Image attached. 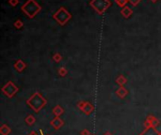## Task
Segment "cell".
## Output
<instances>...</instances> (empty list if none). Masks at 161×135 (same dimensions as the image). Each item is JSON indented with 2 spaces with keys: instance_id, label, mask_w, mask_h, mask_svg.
<instances>
[{
  "instance_id": "obj_1",
  "label": "cell",
  "mask_w": 161,
  "mask_h": 135,
  "mask_svg": "<svg viewBox=\"0 0 161 135\" xmlns=\"http://www.w3.org/2000/svg\"><path fill=\"white\" fill-rule=\"evenodd\" d=\"M25 102L28 105V107H30L34 112L39 113L47 104V100L44 98V96L40 92H35L30 98L27 100Z\"/></svg>"
},
{
  "instance_id": "obj_2",
  "label": "cell",
  "mask_w": 161,
  "mask_h": 135,
  "mask_svg": "<svg viewBox=\"0 0 161 135\" xmlns=\"http://www.w3.org/2000/svg\"><path fill=\"white\" fill-rule=\"evenodd\" d=\"M21 10L25 12L28 18L33 19L41 10V7L35 0H27L24 5L21 7Z\"/></svg>"
},
{
  "instance_id": "obj_3",
  "label": "cell",
  "mask_w": 161,
  "mask_h": 135,
  "mask_svg": "<svg viewBox=\"0 0 161 135\" xmlns=\"http://www.w3.org/2000/svg\"><path fill=\"white\" fill-rule=\"evenodd\" d=\"M53 18L57 21V23L60 25H65L72 18V15L64 7H61L60 8L55 12L53 15Z\"/></svg>"
},
{
  "instance_id": "obj_4",
  "label": "cell",
  "mask_w": 161,
  "mask_h": 135,
  "mask_svg": "<svg viewBox=\"0 0 161 135\" xmlns=\"http://www.w3.org/2000/svg\"><path fill=\"white\" fill-rule=\"evenodd\" d=\"M90 5L97 13L102 15L110 7L111 2L109 0H91Z\"/></svg>"
},
{
  "instance_id": "obj_5",
  "label": "cell",
  "mask_w": 161,
  "mask_h": 135,
  "mask_svg": "<svg viewBox=\"0 0 161 135\" xmlns=\"http://www.w3.org/2000/svg\"><path fill=\"white\" fill-rule=\"evenodd\" d=\"M19 88L17 87L13 82L8 81L5 86L2 87V93L6 97H8V99H11L18 93Z\"/></svg>"
},
{
  "instance_id": "obj_6",
  "label": "cell",
  "mask_w": 161,
  "mask_h": 135,
  "mask_svg": "<svg viewBox=\"0 0 161 135\" xmlns=\"http://www.w3.org/2000/svg\"><path fill=\"white\" fill-rule=\"evenodd\" d=\"M160 124V121L156 118L155 116H154L153 115H149L147 117L145 121H144V128H148V127H154V128H157Z\"/></svg>"
},
{
  "instance_id": "obj_7",
  "label": "cell",
  "mask_w": 161,
  "mask_h": 135,
  "mask_svg": "<svg viewBox=\"0 0 161 135\" xmlns=\"http://www.w3.org/2000/svg\"><path fill=\"white\" fill-rule=\"evenodd\" d=\"M80 111H81L84 115L91 116L93 113V111H94V106H93V104L91 102H90V101H85L84 106Z\"/></svg>"
},
{
  "instance_id": "obj_8",
  "label": "cell",
  "mask_w": 161,
  "mask_h": 135,
  "mask_svg": "<svg viewBox=\"0 0 161 135\" xmlns=\"http://www.w3.org/2000/svg\"><path fill=\"white\" fill-rule=\"evenodd\" d=\"M50 126L53 127L56 130H58L64 126V121H63L60 117H55L50 121Z\"/></svg>"
},
{
  "instance_id": "obj_9",
  "label": "cell",
  "mask_w": 161,
  "mask_h": 135,
  "mask_svg": "<svg viewBox=\"0 0 161 135\" xmlns=\"http://www.w3.org/2000/svg\"><path fill=\"white\" fill-rule=\"evenodd\" d=\"M139 135H160V132L154 127H148V128H144V130Z\"/></svg>"
},
{
  "instance_id": "obj_10",
  "label": "cell",
  "mask_w": 161,
  "mask_h": 135,
  "mask_svg": "<svg viewBox=\"0 0 161 135\" xmlns=\"http://www.w3.org/2000/svg\"><path fill=\"white\" fill-rule=\"evenodd\" d=\"M115 94L118 98L124 99L125 97L128 95V90H127L124 86H119V88L115 91Z\"/></svg>"
},
{
  "instance_id": "obj_11",
  "label": "cell",
  "mask_w": 161,
  "mask_h": 135,
  "mask_svg": "<svg viewBox=\"0 0 161 135\" xmlns=\"http://www.w3.org/2000/svg\"><path fill=\"white\" fill-rule=\"evenodd\" d=\"M14 68H15V70L18 71V72H22V71L25 70V68H27V64H25L23 60L18 59V60L14 63Z\"/></svg>"
},
{
  "instance_id": "obj_12",
  "label": "cell",
  "mask_w": 161,
  "mask_h": 135,
  "mask_svg": "<svg viewBox=\"0 0 161 135\" xmlns=\"http://www.w3.org/2000/svg\"><path fill=\"white\" fill-rule=\"evenodd\" d=\"M52 113H54L55 117H60L63 113H64V109H63L60 105H56L52 109Z\"/></svg>"
},
{
  "instance_id": "obj_13",
  "label": "cell",
  "mask_w": 161,
  "mask_h": 135,
  "mask_svg": "<svg viewBox=\"0 0 161 135\" xmlns=\"http://www.w3.org/2000/svg\"><path fill=\"white\" fill-rule=\"evenodd\" d=\"M11 133V128H10L7 124H3L0 127V134L1 135H10Z\"/></svg>"
},
{
  "instance_id": "obj_14",
  "label": "cell",
  "mask_w": 161,
  "mask_h": 135,
  "mask_svg": "<svg viewBox=\"0 0 161 135\" xmlns=\"http://www.w3.org/2000/svg\"><path fill=\"white\" fill-rule=\"evenodd\" d=\"M121 13H122V15L124 17V18H129V17L133 14V10H131L130 8H128V7H124V8H122V10H121Z\"/></svg>"
},
{
  "instance_id": "obj_15",
  "label": "cell",
  "mask_w": 161,
  "mask_h": 135,
  "mask_svg": "<svg viewBox=\"0 0 161 135\" xmlns=\"http://www.w3.org/2000/svg\"><path fill=\"white\" fill-rule=\"evenodd\" d=\"M115 82H116V84H118L119 86H124V84L127 83V79L122 74H121V75H119L118 77L116 78Z\"/></svg>"
},
{
  "instance_id": "obj_16",
  "label": "cell",
  "mask_w": 161,
  "mask_h": 135,
  "mask_svg": "<svg viewBox=\"0 0 161 135\" xmlns=\"http://www.w3.org/2000/svg\"><path fill=\"white\" fill-rule=\"evenodd\" d=\"M25 124L28 126H33L36 123V118L33 115H27L25 118Z\"/></svg>"
},
{
  "instance_id": "obj_17",
  "label": "cell",
  "mask_w": 161,
  "mask_h": 135,
  "mask_svg": "<svg viewBox=\"0 0 161 135\" xmlns=\"http://www.w3.org/2000/svg\"><path fill=\"white\" fill-rule=\"evenodd\" d=\"M58 73L59 76H61V77H65V76L67 75L68 73V70L65 67H61V68H59L58 70Z\"/></svg>"
},
{
  "instance_id": "obj_18",
  "label": "cell",
  "mask_w": 161,
  "mask_h": 135,
  "mask_svg": "<svg viewBox=\"0 0 161 135\" xmlns=\"http://www.w3.org/2000/svg\"><path fill=\"white\" fill-rule=\"evenodd\" d=\"M52 59L53 60L56 62V63H58V62H60L62 60V56H61V54H59V53H56L54 54V56H52Z\"/></svg>"
},
{
  "instance_id": "obj_19",
  "label": "cell",
  "mask_w": 161,
  "mask_h": 135,
  "mask_svg": "<svg viewBox=\"0 0 161 135\" xmlns=\"http://www.w3.org/2000/svg\"><path fill=\"white\" fill-rule=\"evenodd\" d=\"M116 4L121 8H124L125 5L127 4V2H128V0H115Z\"/></svg>"
},
{
  "instance_id": "obj_20",
  "label": "cell",
  "mask_w": 161,
  "mask_h": 135,
  "mask_svg": "<svg viewBox=\"0 0 161 135\" xmlns=\"http://www.w3.org/2000/svg\"><path fill=\"white\" fill-rule=\"evenodd\" d=\"M14 26L17 28V29H20V28H22L23 26H24V24H23V22L21 20H17L16 22L14 23Z\"/></svg>"
},
{
  "instance_id": "obj_21",
  "label": "cell",
  "mask_w": 161,
  "mask_h": 135,
  "mask_svg": "<svg viewBox=\"0 0 161 135\" xmlns=\"http://www.w3.org/2000/svg\"><path fill=\"white\" fill-rule=\"evenodd\" d=\"M8 4L11 7H16L19 4V0H8Z\"/></svg>"
},
{
  "instance_id": "obj_22",
  "label": "cell",
  "mask_w": 161,
  "mask_h": 135,
  "mask_svg": "<svg viewBox=\"0 0 161 135\" xmlns=\"http://www.w3.org/2000/svg\"><path fill=\"white\" fill-rule=\"evenodd\" d=\"M128 1L131 3V5L134 6V7H136V6H138V5H139V2H141V0H128Z\"/></svg>"
},
{
  "instance_id": "obj_23",
  "label": "cell",
  "mask_w": 161,
  "mask_h": 135,
  "mask_svg": "<svg viewBox=\"0 0 161 135\" xmlns=\"http://www.w3.org/2000/svg\"><path fill=\"white\" fill-rule=\"evenodd\" d=\"M80 135H91V134L90 132V130L87 129H83V130L80 132Z\"/></svg>"
},
{
  "instance_id": "obj_24",
  "label": "cell",
  "mask_w": 161,
  "mask_h": 135,
  "mask_svg": "<svg viewBox=\"0 0 161 135\" xmlns=\"http://www.w3.org/2000/svg\"><path fill=\"white\" fill-rule=\"evenodd\" d=\"M27 135H39V134H38V132H36L35 130H32V132H30Z\"/></svg>"
},
{
  "instance_id": "obj_25",
  "label": "cell",
  "mask_w": 161,
  "mask_h": 135,
  "mask_svg": "<svg viewBox=\"0 0 161 135\" xmlns=\"http://www.w3.org/2000/svg\"><path fill=\"white\" fill-rule=\"evenodd\" d=\"M103 135H113V134H112L111 132H105Z\"/></svg>"
},
{
  "instance_id": "obj_26",
  "label": "cell",
  "mask_w": 161,
  "mask_h": 135,
  "mask_svg": "<svg viewBox=\"0 0 161 135\" xmlns=\"http://www.w3.org/2000/svg\"><path fill=\"white\" fill-rule=\"evenodd\" d=\"M40 133H41V135H48V134H44V132H42L41 129H40Z\"/></svg>"
},
{
  "instance_id": "obj_27",
  "label": "cell",
  "mask_w": 161,
  "mask_h": 135,
  "mask_svg": "<svg viewBox=\"0 0 161 135\" xmlns=\"http://www.w3.org/2000/svg\"><path fill=\"white\" fill-rule=\"evenodd\" d=\"M151 1H152L153 3H155L156 1H157V0H151Z\"/></svg>"
},
{
  "instance_id": "obj_28",
  "label": "cell",
  "mask_w": 161,
  "mask_h": 135,
  "mask_svg": "<svg viewBox=\"0 0 161 135\" xmlns=\"http://www.w3.org/2000/svg\"><path fill=\"white\" fill-rule=\"evenodd\" d=\"M91 135H95V134H91Z\"/></svg>"
},
{
  "instance_id": "obj_29",
  "label": "cell",
  "mask_w": 161,
  "mask_h": 135,
  "mask_svg": "<svg viewBox=\"0 0 161 135\" xmlns=\"http://www.w3.org/2000/svg\"><path fill=\"white\" fill-rule=\"evenodd\" d=\"M160 135H161V132H160Z\"/></svg>"
}]
</instances>
